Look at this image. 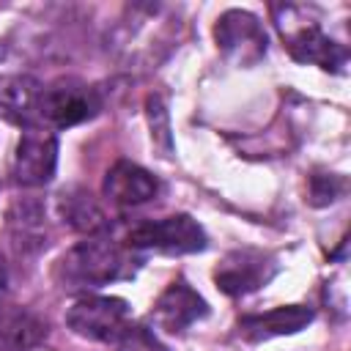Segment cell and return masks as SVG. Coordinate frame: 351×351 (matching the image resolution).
Instances as JSON below:
<instances>
[{
    "instance_id": "cell-1",
    "label": "cell",
    "mask_w": 351,
    "mask_h": 351,
    "mask_svg": "<svg viewBox=\"0 0 351 351\" xmlns=\"http://www.w3.org/2000/svg\"><path fill=\"white\" fill-rule=\"evenodd\" d=\"M134 266L126 250L104 236H88L85 241L74 244L55 266V277L66 288H93L107 285L121 277H132Z\"/></svg>"
},
{
    "instance_id": "cell-2",
    "label": "cell",
    "mask_w": 351,
    "mask_h": 351,
    "mask_svg": "<svg viewBox=\"0 0 351 351\" xmlns=\"http://www.w3.org/2000/svg\"><path fill=\"white\" fill-rule=\"evenodd\" d=\"M274 22L280 36L285 38L288 52L299 63H315L326 71H343L346 66V49L332 41L315 19L307 16L299 5H274Z\"/></svg>"
},
{
    "instance_id": "cell-3",
    "label": "cell",
    "mask_w": 351,
    "mask_h": 351,
    "mask_svg": "<svg viewBox=\"0 0 351 351\" xmlns=\"http://www.w3.org/2000/svg\"><path fill=\"white\" fill-rule=\"evenodd\" d=\"M66 324L74 335L96 343H118L129 324V304L118 296H82L66 310Z\"/></svg>"
},
{
    "instance_id": "cell-4",
    "label": "cell",
    "mask_w": 351,
    "mask_h": 351,
    "mask_svg": "<svg viewBox=\"0 0 351 351\" xmlns=\"http://www.w3.org/2000/svg\"><path fill=\"white\" fill-rule=\"evenodd\" d=\"M126 244L132 250H156L167 255H184V252H200L206 247V233L189 214H173L165 219L134 225L126 236Z\"/></svg>"
},
{
    "instance_id": "cell-5",
    "label": "cell",
    "mask_w": 351,
    "mask_h": 351,
    "mask_svg": "<svg viewBox=\"0 0 351 351\" xmlns=\"http://www.w3.org/2000/svg\"><path fill=\"white\" fill-rule=\"evenodd\" d=\"M99 112V96L93 88L77 80H60L49 88H41L38 121L47 129H69Z\"/></svg>"
},
{
    "instance_id": "cell-6",
    "label": "cell",
    "mask_w": 351,
    "mask_h": 351,
    "mask_svg": "<svg viewBox=\"0 0 351 351\" xmlns=\"http://www.w3.org/2000/svg\"><path fill=\"white\" fill-rule=\"evenodd\" d=\"M217 44L228 60L236 66H252L266 55V30L261 19L250 11L230 8L217 19Z\"/></svg>"
},
{
    "instance_id": "cell-7",
    "label": "cell",
    "mask_w": 351,
    "mask_h": 351,
    "mask_svg": "<svg viewBox=\"0 0 351 351\" xmlns=\"http://www.w3.org/2000/svg\"><path fill=\"white\" fill-rule=\"evenodd\" d=\"M58 170V137L47 126L22 132L14 156V181L19 186H44Z\"/></svg>"
},
{
    "instance_id": "cell-8",
    "label": "cell",
    "mask_w": 351,
    "mask_h": 351,
    "mask_svg": "<svg viewBox=\"0 0 351 351\" xmlns=\"http://www.w3.org/2000/svg\"><path fill=\"white\" fill-rule=\"evenodd\" d=\"M277 271V263L258 250H233L214 271V282L228 296H244L266 285Z\"/></svg>"
},
{
    "instance_id": "cell-9",
    "label": "cell",
    "mask_w": 351,
    "mask_h": 351,
    "mask_svg": "<svg viewBox=\"0 0 351 351\" xmlns=\"http://www.w3.org/2000/svg\"><path fill=\"white\" fill-rule=\"evenodd\" d=\"M206 315H208L206 299L181 277L162 291V296L156 299V304L151 310L154 324L170 335H181L184 329H189L195 321H200Z\"/></svg>"
},
{
    "instance_id": "cell-10",
    "label": "cell",
    "mask_w": 351,
    "mask_h": 351,
    "mask_svg": "<svg viewBox=\"0 0 351 351\" xmlns=\"http://www.w3.org/2000/svg\"><path fill=\"white\" fill-rule=\"evenodd\" d=\"M156 192H159L156 176L134 162H126V159L115 162L104 176V195H107V200H112L118 206L148 203L156 197Z\"/></svg>"
},
{
    "instance_id": "cell-11",
    "label": "cell",
    "mask_w": 351,
    "mask_h": 351,
    "mask_svg": "<svg viewBox=\"0 0 351 351\" xmlns=\"http://www.w3.org/2000/svg\"><path fill=\"white\" fill-rule=\"evenodd\" d=\"M38 99L41 85L27 74H11L0 77V118L30 129L38 126Z\"/></svg>"
},
{
    "instance_id": "cell-12",
    "label": "cell",
    "mask_w": 351,
    "mask_h": 351,
    "mask_svg": "<svg viewBox=\"0 0 351 351\" xmlns=\"http://www.w3.org/2000/svg\"><path fill=\"white\" fill-rule=\"evenodd\" d=\"M58 203V214L60 219L74 228L77 233H85V236H101L107 228H110V219L107 214L101 211V206L93 200L90 192H85L82 186H66L58 192L55 197Z\"/></svg>"
},
{
    "instance_id": "cell-13",
    "label": "cell",
    "mask_w": 351,
    "mask_h": 351,
    "mask_svg": "<svg viewBox=\"0 0 351 351\" xmlns=\"http://www.w3.org/2000/svg\"><path fill=\"white\" fill-rule=\"evenodd\" d=\"M313 321V310L304 304H285V307H274L269 313H258V315H244L239 321V332L247 340H266V337H277V335H293L299 329H304Z\"/></svg>"
},
{
    "instance_id": "cell-14",
    "label": "cell",
    "mask_w": 351,
    "mask_h": 351,
    "mask_svg": "<svg viewBox=\"0 0 351 351\" xmlns=\"http://www.w3.org/2000/svg\"><path fill=\"white\" fill-rule=\"evenodd\" d=\"M47 335L41 318L22 307L0 310V351H30Z\"/></svg>"
},
{
    "instance_id": "cell-15",
    "label": "cell",
    "mask_w": 351,
    "mask_h": 351,
    "mask_svg": "<svg viewBox=\"0 0 351 351\" xmlns=\"http://www.w3.org/2000/svg\"><path fill=\"white\" fill-rule=\"evenodd\" d=\"M343 189H346L343 178H337V176H332V173H329V176L318 173V176L310 178V203H313V206H326V203L337 200V197L343 195Z\"/></svg>"
},
{
    "instance_id": "cell-16",
    "label": "cell",
    "mask_w": 351,
    "mask_h": 351,
    "mask_svg": "<svg viewBox=\"0 0 351 351\" xmlns=\"http://www.w3.org/2000/svg\"><path fill=\"white\" fill-rule=\"evenodd\" d=\"M118 351H167L165 346L156 343V337L143 329V326H129L121 340H118Z\"/></svg>"
},
{
    "instance_id": "cell-17",
    "label": "cell",
    "mask_w": 351,
    "mask_h": 351,
    "mask_svg": "<svg viewBox=\"0 0 351 351\" xmlns=\"http://www.w3.org/2000/svg\"><path fill=\"white\" fill-rule=\"evenodd\" d=\"M5 291H8V269H5V261L0 255V299H3Z\"/></svg>"
}]
</instances>
